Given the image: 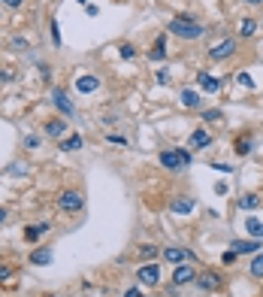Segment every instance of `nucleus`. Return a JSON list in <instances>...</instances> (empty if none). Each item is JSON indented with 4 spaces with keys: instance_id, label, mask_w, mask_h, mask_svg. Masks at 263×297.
<instances>
[{
    "instance_id": "obj_22",
    "label": "nucleus",
    "mask_w": 263,
    "mask_h": 297,
    "mask_svg": "<svg viewBox=\"0 0 263 297\" xmlns=\"http://www.w3.org/2000/svg\"><path fill=\"white\" fill-rule=\"evenodd\" d=\"M148 58H152V61H164V58H167V49H164V40H158V43L152 46V52H148Z\"/></svg>"
},
{
    "instance_id": "obj_9",
    "label": "nucleus",
    "mask_w": 263,
    "mask_h": 297,
    "mask_svg": "<svg viewBox=\"0 0 263 297\" xmlns=\"http://www.w3.org/2000/svg\"><path fill=\"white\" fill-rule=\"evenodd\" d=\"M197 82H200V88H203L206 94H218V91H221V79L209 76V73H200V76H197Z\"/></svg>"
},
{
    "instance_id": "obj_35",
    "label": "nucleus",
    "mask_w": 263,
    "mask_h": 297,
    "mask_svg": "<svg viewBox=\"0 0 263 297\" xmlns=\"http://www.w3.org/2000/svg\"><path fill=\"white\" fill-rule=\"evenodd\" d=\"M245 3H251V6H263V0H245Z\"/></svg>"
},
{
    "instance_id": "obj_15",
    "label": "nucleus",
    "mask_w": 263,
    "mask_h": 297,
    "mask_svg": "<svg viewBox=\"0 0 263 297\" xmlns=\"http://www.w3.org/2000/svg\"><path fill=\"white\" fill-rule=\"evenodd\" d=\"M46 134L49 137H64L67 134V122L64 119H49L46 122Z\"/></svg>"
},
{
    "instance_id": "obj_29",
    "label": "nucleus",
    "mask_w": 263,
    "mask_h": 297,
    "mask_svg": "<svg viewBox=\"0 0 263 297\" xmlns=\"http://www.w3.org/2000/svg\"><path fill=\"white\" fill-rule=\"evenodd\" d=\"M158 82H161V85H167V82H170V73H167V70H161V73H158Z\"/></svg>"
},
{
    "instance_id": "obj_11",
    "label": "nucleus",
    "mask_w": 263,
    "mask_h": 297,
    "mask_svg": "<svg viewBox=\"0 0 263 297\" xmlns=\"http://www.w3.org/2000/svg\"><path fill=\"white\" fill-rule=\"evenodd\" d=\"M55 106L61 109L64 116H73V113H76V106H73V100H67V94H64L61 88H55Z\"/></svg>"
},
{
    "instance_id": "obj_37",
    "label": "nucleus",
    "mask_w": 263,
    "mask_h": 297,
    "mask_svg": "<svg viewBox=\"0 0 263 297\" xmlns=\"http://www.w3.org/2000/svg\"><path fill=\"white\" fill-rule=\"evenodd\" d=\"M49 297H58V294H49Z\"/></svg>"
},
{
    "instance_id": "obj_21",
    "label": "nucleus",
    "mask_w": 263,
    "mask_h": 297,
    "mask_svg": "<svg viewBox=\"0 0 263 297\" xmlns=\"http://www.w3.org/2000/svg\"><path fill=\"white\" fill-rule=\"evenodd\" d=\"M239 33H242V36H254V33H257V21H254V18H242V21H239Z\"/></svg>"
},
{
    "instance_id": "obj_24",
    "label": "nucleus",
    "mask_w": 263,
    "mask_h": 297,
    "mask_svg": "<svg viewBox=\"0 0 263 297\" xmlns=\"http://www.w3.org/2000/svg\"><path fill=\"white\" fill-rule=\"evenodd\" d=\"M251 273L254 276H263V252L254 255V261H251Z\"/></svg>"
},
{
    "instance_id": "obj_8",
    "label": "nucleus",
    "mask_w": 263,
    "mask_h": 297,
    "mask_svg": "<svg viewBox=\"0 0 263 297\" xmlns=\"http://www.w3.org/2000/svg\"><path fill=\"white\" fill-rule=\"evenodd\" d=\"M161 255H164V261H170V264H184V261H191V252L181 249V246H167Z\"/></svg>"
},
{
    "instance_id": "obj_4",
    "label": "nucleus",
    "mask_w": 263,
    "mask_h": 297,
    "mask_svg": "<svg viewBox=\"0 0 263 297\" xmlns=\"http://www.w3.org/2000/svg\"><path fill=\"white\" fill-rule=\"evenodd\" d=\"M136 276H139V282H142V285L152 288V285H158V282H161V267H158V264H142V267L136 270Z\"/></svg>"
},
{
    "instance_id": "obj_2",
    "label": "nucleus",
    "mask_w": 263,
    "mask_h": 297,
    "mask_svg": "<svg viewBox=\"0 0 263 297\" xmlns=\"http://www.w3.org/2000/svg\"><path fill=\"white\" fill-rule=\"evenodd\" d=\"M194 158H191V152L187 148H167V152H161V164L167 167V170H181V167H187Z\"/></svg>"
},
{
    "instance_id": "obj_25",
    "label": "nucleus",
    "mask_w": 263,
    "mask_h": 297,
    "mask_svg": "<svg viewBox=\"0 0 263 297\" xmlns=\"http://www.w3.org/2000/svg\"><path fill=\"white\" fill-rule=\"evenodd\" d=\"M236 79H239V82H242L245 88H254V79L248 76V73H236Z\"/></svg>"
},
{
    "instance_id": "obj_33",
    "label": "nucleus",
    "mask_w": 263,
    "mask_h": 297,
    "mask_svg": "<svg viewBox=\"0 0 263 297\" xmlns=\"http://www.w3.org/2000/svg\"><path fill=\"white\" fill-rule=\"evenodd\" d=\"M124 297H142V294H139V288H130V291H124Z\"/></svg>"
},
{
    "instance_id": "obj_28",
    "label": "nucleus",
    "mask_w": 263,
    "mask_h": 297,
    "mask_svg": "<svg viewBox=\"0 0 263 297\" xmlns=\"http://www.w3.org/2000/svg\"><path fill=\"white\" fill-rule=\"evenodd\" d=\"M133 55H136V49H133V46H121V58H127V61H130Z\"/></svg>"
},
{
    "instance_id": "obj_6",
    "label": "nucleus",
    "mask_w": 263,
    "mask_h": 297,
    "mask_svg": "<svg viewBox=\"0 0 263 297\" xmlns=\"http://www.w3.org/2000/svg\"><path fill=\"white\" fill-rule=\"evenodd\" d=\"M194 209H197V200L187 197V194H178V197L170 203V212H175V215H191Z\"/></svg>"
},
{
    "instance_id": "obj_17",
    "label": "nucleus",
    "mask_w": 263,
    "mask_h": 297,
    "mask_svg": "<svg viewBox=\"0 0 263 297\" xmlns=\"http://www.w3.org/2000/svg\"><path fill=\"white\" fill-rule=\"evenodd\" d=\"M245 228H248V234H251V240H263V221L260 218H245Z\"/></svg>"
},
{
    "instance_id": "obj_12",
    "label": "nucleus",
    "mask_w": 263,
    "mask_h": 297,
    "mask_svg": "<svg viewBox=\"0 0 263 297\" xmlns=\"http://www.w3.org/2000/svg\"><path fill=\"white\" fill-rule=\"evenodd\" d=\"M181 103H184L187 109H200V106H203V100H200V91H194V88H184V91H181Z\"/></svg>"
},
{
    "instance_id": "obj_31",
    "label": "nucleus",
    "mask_w": 263,
    "mask_h": 297,
    "mask_svg": "<svg viewBox=\"0 0 263 297\" xmlns=\"http://www.w3.org/2000/svg\"><path fill=\"white\" fill-rule=\"evenodd\" d=\"M3 6H9V9H18V6H21V0H3Z\"/></svg>"
},
{
    "instance_id": "obj_19",
    "label": "nucleus",
    "mask_w": 263,
    "mask_h": 297,
    "mask_svg": "<svg viewBox=\"0 0 263 297\" xmlns=\"http://www.w3.org/2000/svg\"><path fill=\"white\" fill-rule=\"evenodd\" d=\"M61 148H64V152H76V148H82V137H79V134L67 137V140L61 143Z\"/></svg>"
},
{
    "instance_id": "obj_23",
    "label": "nucleus",
    "mask_w": 263,
    "mask_h": 297,
    "mask_svg": "<svg viewBox=\"0 0 263 297\" xmlns=\"http://www.w3.org/2000/svg\"><path fill=\"white\" fill-rule=\"evenodd\" d=\"M260 206V197L257 194H245L242 200H239V209H257Z\"/></svg>"
},
{
    "instance_id": "obj_1",
    "label": "nucleus",
    "mask_w": 263,
    "mask_h": 297,
    "mask_svg": "<svg viewBox=\"0 0 263 297\" xmlns=\"http://www.w3.org/2000/svg\"><path fill=\"white\" fill-rule=\"evenodd\" d=\"M167 30L173 36H178V40H200V36L206 33V27L200 21H194V18H170Z\"/></svg>"
},
{
    "instance_id": "obj_3",
    "label": "nucleus",
    "mask_w": 263,
    "mask_h": 297,
    "mask_svg": "<svg viewBox=\"0 0 263 297\" xmlns=\"http://www.w3.org/2000/svg\"><path fill=\"white\" fill-rule=\"evenodd\" d=\"M233 52H236V40H233V36H224V40L209 46V58L212 61H224V58H230Z\"/></svg>"
},
{
    "instance_id": "obj_32",
    "label": "nucleus",
    "mask_w": 263,
    "mask_h": 297,
    "mask_svg": "<svg viewBox=\"0 0 263 297\" xmlns=\"http://www.w3.org/2000/svg\"><path fill=\"white\" fill-rule=\"evenodd\" d=\"M9 170H12V173H15V176H18V173H24V170H27V167H24V164H12V167H9Z\"/></svg>"
},
{
    "instance_id": "obj_14",
    "label": "nucleus",
    "mask_w": 263,
    "mask_h": 297,
    "mask_svg": "<svg viewBox=\"0 0 263 297\" xmlns=\"http://www.w3.org/2000/svg\"><path fill=\"white\" fill-rule=\"evenodd\" d=\"M197 282H200V288H206V291H218V288H221V276H218V273H203V276H197Z\"/></svg>"
},
{
    "instance_id": "obj_5",
    "label": "nucleus",
    "mask_w": 263,
    "mask_h": 297,
    "mask_svg": "<svg viewBox=\"0 0 263 297\" xmlns=\"http://www.w3.org/2000/svg\"><path fill=\"white\" fill-rule=\"evenodd\" d=\"M173 282H175V285H191V282H197V270L184 261V264H178V267L173 270Z\"/></svg>"
},
{
    "instance_id": "obj_26",
    "label": "nucleus",
    "mask_w": 263,
    "mask_h": 297,
    "mask_svg": "<svg viewBox=\"0 0 263 297\" xmlns=\"http://www.w3.org/2000/svg\"><path fill=\"white\" fill-rule=\"evenodd\" d=\"M203 119H206V122H221V113H218V109H206Z\"/></svg>"
},
{
    "instance_id": "obj_20",
    "label": "nucleus",
    "mask_w": 263,
    "mask_h": 297,
    "mask_svg": "<svg viewBox=\"0 0 263 297\" xmlns=\"http://www.w3.org/2000/svg\"><path fill=\"white\" fill-rule=\"evenodd\" d=\"M233 152H236V155H248V152H251V137H248V134L236 140V146H233Z\"/></svg>"
},
{
    "instance_id": "obj_13",
    "label": "nucleus",
    "mask_w": 263,
    "mask_h": 297,
    "mask_svg": "<svg viewBox=\"0 0 263 297\" xmlns=\"http://www.w3.org/2000/svg\"><path fill=\"white\" fill-rule=\"evenodd\" d=\"M76 88H79L82 94H91V91L100 88V79H97V76H79V79H76Z\"/></svg>"
},
{
    "instance_id": "obj_16",
    "label": "nucleus",
    "mask_w": 263,
    "mask_h": 297,
    "mask_svg": "<svg viewBox=\"0 0 263 297\" xmlns=\"http://www.w3.org/2000/svg\"><path fill=\"white\" fill-rule=\"evenodd\" d=\"M52 249H33V255H30V261L33 264H40V267H46V264H52Z\"/></svg>"
},
{
    "instance_id": "obj_36",
    "label": "nucleus",
    "mask_w": 263,
    "mask_h": 297,
    "mask_svg": "<svg viewBox=\"0 0 263 297\" xmlns=\"http://www.w3.org/2000/svg\"><path fill=\"white\" fill-rule=\"evenodd\" d=\"M3 218H6V212H3V209H0V225H3Z\"/></svg>"
},
{
    "instance_id": "obj_10",
    "label": "nucleus",
    "mask_w": 263,
    "mask_h": 297,
    "mask_svg": "<svg viewBox=\"0 0 263 297\" xmlns=\"http://www.w3.org/2000/svg\"><path fill=\"white\" fill-rule=\"evenodd\" d=\"M257 249H260V240H236L233 243L236 255H257Z\"/></svg>"
},
{
    "instance_id": "obj_7",
    "label": "nucleus",
    "mask_w": 263,
    "mask_h": 297,
    "mask_svg": "<svg viewBox=\"0 0 263 297\" xmlns=\"http://www.w3.org/2000/svg\"><path fill=\"white\" fill-rule=\"evenodd\" d=\"M58 203H61V209H67V212H79L85 200H82L79 191H64V194L58 197Z\"/></svg>"
},
{
    "instance_id": "obj_30",
    "label": "nucleus",
    "mask_w": 263,
    "mask_h": 297,
    "mask_svg": "<svg viewBox=\"0 0 263 297\" xmlns=\"http://www.w3.org/2000/svg\"><path fill=\"white\" fill-rule=\"evenodd\" d=\"M109 143H118V146H124L127 140H124V137H118V134H109Z\"/></svg>"
},
{
    "instance_id": "obj_34",
    "label": "nucleus",
    "mask_w": 263,
    "mask_h": 297,
    "mask_svg": "<svg viewBox=\"0 0 263 297\" xmlns=\"http://www.w3.org/2000/svg\"><path fill=\"white\" fill-rule=\"evenodd\" d=\"M3 279H9V267H0V282Z\"/></svg>"
},
{
    "instance_id": "obj_27",
    "label": "nucleus",
    "mask_w": 263,
    "mask_h": 297,
    "mask_svg": "<svg viewBox=\"0 0 263 297\" xmlns=\"http://www.w3.org/2000/svg\"><path fill=\"white\" fill-rule=\"evenodd\" d=\"M155 255H158V249H155V246H142V258H145V261H152Z\"/></svg>"
},
{
    "instance_id": "obj_18",
    "label": "nucleus",
    "mask_w": 263,
    "mask_h": 297,
    "mask_svg": "<svg viewBox=\"0 0 263 297\" xmlns=\"http://www.w3.org/2000/svg\"><path fill=\"white\" fill-rule=\"evenodd\" d=\"M212 143V137L206 134V131H194L191 134V148H203V146H209Z\"/></svg>"
}]
</instances>
